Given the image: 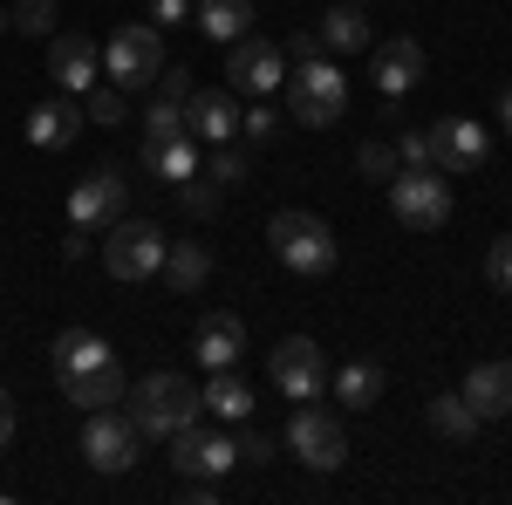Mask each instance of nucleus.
<instances>
[{
	"label": "nucleus",
	"mask_w": 512,
	"mask_h": 505,
	"mask_svg": "<svg viewBox=\"0 0 512 505\" xmlns=\"http://www.w3.org/2000/svg\"><path fill=\"white\" fill-rule=\"evenodd\" d=\"M205 417V396H198L192 376H178V369H151L144 383L130 389V424L144 430V437H178V430H192Z\"/></svg>",
	"instance_id": "obj_1"
},
{
	"label": "nucleus",
	"mask_w": 512,
	"mask_h": 505,
	"mask_svg": "<svg viewBox=\"0 0 512 505\" xmlns=\"http://www.w3.org/2000/svg\"><path fill=\"white\" fill-rule=\"evenodd\" d=\"M267 246H274V260L287 273H301V280H321V273L335 267V233H328V219L315 212H274L267 219Z\"/></svg>",
	"instance_id": "obj_2"
},
{
	"label": "nucleus",
	"mask_w": 512,
	"mask_h": 505,
	"mask_svg": "<svg viewBox=\"0 0 512 505\" xmlns=\"http://www.w3.org/2000/svg\"><path fill=\"white\" fill-rule=\"evenodd\" d=\"M280 89H287V110H294L301 130H328V123H342V110H349V76H342L328 55L301 62Z\"/></svg>",
	"instance_id": "obj_3"
},
{
	"label": "nucleus",
	"mask_w": 512,
	"mask_h": 505,
	"mask_svg": "<svg viewBox=\"0 0 512 505\" xmlns=\"http://www.w3.org/2000/svg\"><path fill=\"white\" fill-rule=\"evenodd\" d=\"M164 246L171 239L151 219H110L103 226V267H110V280H151L164 267Z\"/></svg>",
	"instance_id": "obj_4"
},
{
	"label": "nucleus",
	"mask_w": 512,
	"mask_h": 505,
	"mask_svg": "<svg viewBox=\"0 0 512 505\" xmlns=\"http://www.w3.org/2000/svg\"><path fill=\"white\" fill-rule=\"evenodd\" d=\"M390 212L410 233H437L451 219V185H437V164H403L390 178Z\"/></svg>",
	"instance_id": "obj_5"
},
{
	"label": "nucleus",
	"mask_w": 512,
	"mask_h": 505,
	"mask_svg": "<svg viewBox=\"0 0 512 505\" xmlns=\"http://www.w3.org/2000/svg\"><path fill=\"white\" fill-rule=\"evenodd\" d=\"M164 69V35L151 28V21H130V28H117L110 35V48H103V76L117 82V89H151Z\"/></svg>",
	"instance_id": "obj_6"
},
{
	"label": "nucleus",
	"mask_w": 512,
	"mask_h": 505,
	"mask_svg": "<svg viewBox=\"0 0 512 505\" xmlns=\"http://www.w3.org/2000/svg\"><path fill=\"white\" fill-rule=\"evenodd\" d=\"M82 458L117 478V471H130L144 458V430L130 424V410H117V403H110V410H89V424H82Z\"/></svg>",
	"instance_id": "obj_7"
},
{
	"label": "nucleus",
	"mask_w": 512,
	"mask_h": 505,
	"mask_svg": "<svg viewBox=\"0 0 512 505\" xmlns=\"http://www.w3.org/2000/svg\"><path fill=\"white\" fill-rule=\"evenodd\" d=\"M267 376H274V389L287 403H315L328 389V362H321V349L308 335H280L274 355H267Z\"/></svg>",
	"instance_id": "obj_8"
},
{
	"label": "nucleus",
	"mask_w": 512,
	"mask_h": 505,
	"mask_svg": "<svg viewBox=\"0 0 512 505\" xmlns=\"http://www.w3.org/2000/svg\"><path fill=\"white\" fill-rule=\"evenodd\" d=\"M287 451H294L308 471H335L342 458H349V430L335 424L321 403H301V410L287 417Z\"/></svg>",
	"instance_id": "obj_9"
},
{
	"label": "nucleus",
	"mask_w": 512,
	"mask_h": 505,
	"mask_svg": "<svg viewBox=\"0 0 512 505\" xmlns=\"http://www.w3.org/2000/svg\"><path fill=\"white\" fill-rule=\"evenodd\" d=\"M226 82H233L239 96H274L280 82H287V55L260 35H239L226 48Z\"/></svg>",
	"instance_id": "obj_10"
},
{
	"label": "nucleus",
	"mask_w": 512,
	"mask_h": 505,
	"mask_svg": "<svg viewBox=\"0 0 512 505\" xmlns=\"http://www.w3.org/2000/svg\"><path fill=\"white\" fill-rule=\"evenodd\" d=\"M239 465V444L226 437V430H178L171 437V471L178 478H226V471Z\"/></svg>",
	"instance_id": "obj_11"
},
{
	"label": "nucleus",
	"mask_w": 512,
	"mask_h": 505,
	"mask_svg": "<svg viewBox=\"0 0 512 505\" xmlns=\"http://www.w3.org/2000/svg\"><path fill=\"white\" fill-rule=\"evenodd\" d=\"M485 151H492V130L485 123H472V117H444V123H431V164L437 171H478L485 164Z\"/></svg>",
	"instance_id": "obj_12"
},
{
	"label": "nucleus",
	"mask_w": 512,
	"mask_h": 505,
	"mask_svg": "<svg viewBox=\"0 0 512 505\" xmlns=\"http://www.w3.org/2000/svg\"><path fill=\"white\" fill-rule=\"evenodd\" d=\"M417 76H424V41L390 35L376 55H369V82H376V96H383V103H403V96L417 89Z\"/></svg>",
	"instance_id": "obj_13"
},
{
	"label": "nucleus",
	"mask_w": 512,
	"mask_h": 505,
	"mask_svg": "<svg viewBox=\"0 0 512 505\" xmlns=\"http://www.w3.org/2000/svg\"><path fill=\"white\" fill-rule=\"evenodd\" d=\"M48 76L62 82L69 96H89L103 82V48L89 35H48Z\"/></svg>",
	"instance_id": "obj_14"
},
{
	"label": "nucleus",
	"mask_w": 512,
	"mask_h": 505,
	"mask_svg": "<svg viewBox=\"0 0 512 505\" xmlns=\"http://www.w3.org/2000/svg\"><path fill=\"white\" fill-rule=\"evenodd\" d=\"M123 198H130L123 171H117V164H103V171H89L76 192H69V219H76V226H110V219L123 212Z\"/></svg>",
	"instance_id": "obj_15"
},
{
	"label": "nucleus",
	"mask_w": 512,
	"mask_h": 505,
	"mask_svg": "<svg viewBox=\"0 0 512 505\" xmlns=\"http://www.w3.org/2000/svg\"><path fill=\"white\" fill-rule=\"evenodd\" d=\"M185 130H192L198 144H233L239 137L233 89H192V96H185Z\"/></svg>",
	"instance_id": "obj_16"
},
{
	"label": "nucleus",
	"mask_w": 512,
	"mask_h": 505,
	"mask_svg": "<svg viewBox=\"0 0 512 505\" xmlns=\"http://www.w3.org/2000/svg\"><path fill=\"white\" fill-rule=\"evenodd\" d=\"M55 389H62L76 410H110V403H123V396H130L117 355H110V362H89V369H69V376H55Z\"/></svg>",
	"instance_id": "obj_17"
},
{
	"label": "nucleus",
	"mask_w": 512,
	"mask_h": 505,
	"mask_svg": "<svg viewBox=\"0 0 512 505\" xmlns=\"http://www.w3.org/2000/svg\"><path fill=\"white\" fill-rule=\"evenodd\" d=\"M192 355H198V369L212 376V369H239V355H246V321L239 314H205L198 321V342H192Z\"/></svg>",
	"instance_id": "obj_18"
},
{
	"label": "nucleus",
	"mask_w": 512,
	"mask_h": 505,
	"mask_svg": "<svg viewBox=\"0 0 512 505\" xmlns=\"http://www.w3.org/2000/svg\"><path fill=\"white\" fill-rule=\"evenodd\" d=\"M76 130H82V110L69 96H48V103L28 110V144H35V151H69Z\"/></svg>",
	"instance_id": "obj_19"
},
{
	"label": "nucleus",
	"mask_w": 512,
	"mask_h": 505,
	"mask_svg": "<svg viewBox=\"0 0 512 505\" xmlns=\"http://www.w3.org/2000/svg\"><path fill=\"white\" fill-rule=\"evenodd\" d=\"M158 273H164L171 294H198V287L212 280V246H205V239H171Z\"/></svg>",
	"instance_id": "obj_20"
},
{
	"label": "nucleus",
	"mask_w": 512,
	"mask_h": 505,
	"mask_svg": "<svg viewBox=\"0 0 512 505\" xmlns=\"http://www.w3.org/2000/svg\"><path fill=\"white\" fill-rule=\"evenodd\" d=\"M144 171L164 178V185H185L198 171V137L192 130H178V137H144Z\"/></svg>",
	"instance_id": "obj_21"
},
{
	"label": "nucleus",
	"mask_w": 512,
	"mask_h": 505,
	"mask_svg": "<svg viewBox=\"0 0 512 505\" xmlns=\"http://www.w3.org/2000/svg\"><path fill=\"white\" fill-rule=\"evenodd\" d=\"M315 35H321L328 55H362V48H376V41H369V21H362V7H355V0L328 7V14L315 21Z\"/></svg>",
	"instance_id": "obj_22"
},
{
	"label": "nucleus",
	"mask_w": 512,
	"mask_h": 505,
	"mask_svg": "<svg viewBox=\"0 0 512 505\" xmlns=\"http://www.w3.org/2000/svg\"><path fill=\"white\" fill-rule=\"evenodd\" d=\"M198 35L219 41V48H233L239 35H253V0H198Z\"/></svg>",
	"instance_id": "obj_23"
},
{
	"label": "nucleus",
	"mask_w": 512,
	"mask_h": 505,
	"mask_svg": "<svg viewBox=\"0 0 512 505\" xmlns=\"http://www.w3.org/2000/svg\"><path fill=\"white\" fill-rule=\"evenodd\" d=\"M465 396L478 417H512V362H478L465 376Z\"/></svg>",
	"instance_id": "obj_24"
},
{
	"label": "nucleus",
	"mask_w": 512,
	"mask_h": 505,
	"mask_svg": "<svg viewBox=\"0 0 512 505\" xmlns=\"http://www.w3.org/2000/svg\"><path fill=\"white\" fill-rule=\"evenodd\" d=\"M335 403L342 410H376L383 403V362H369V355H355L335 369Z\"/></svg>",
	"instance_id": "obj_25"
},
{
	"label": "nucleus",
	"mask_w": 512,
	"mask_h": 505,
	"mask_svg": "<svg viewBox=\"0 0 512 505\" xmlns=\"http://www.w3.org/2000/svg\"><path fill=\"white\" fill-rule=\"evenodd\" d=\"M205 396V417H219V424H246L253 417V389L239 383L233 369H212V383L198 389Z\"/></svg>",
	"instance_id": "obj_26"
},
{
	"label": "nucleus",
	"mask_w": 512,
	"mask_h": 505,
	"mask_svg": "<svg viewBox=\"0 0 512 505\" xmlns=\"http://www.w3.org/2000/svg\"><path fill=\"white\" fill-rule=\"evenodd\" d=\"M478 424H485V417L472 410V396H465V389H444V396L431 403V430H437V437H451V444H472Z\"/></svg>",
	"instance_id": "obj_27"
},
{
	"label": "nucleus",
	"mask_w": 512,
	"mask_h": 505,
	"mask_svg": "<svg viewBox=\"0 0 512 505\" xmlns=\"http://www.w3.org/2000/svg\"><path fill=\"white\" fill-rule=\"evenodd\" d=\"M110 342L103 335H89V328H62L55 335V349H48V362H55V376H69V369H89V362H110Z\"/></svg>",
	"instance_id": "obj_28"
},
{
	"label": "nucleus",
	"mask_w": 512,
	"mask_h": 505,
	"mask_svg": "<svg viewBox=\"0 0 512 505\" xmlns=\"http://www.w3.org/2000/svg\"><path fill=\"white\" fill-rule=\"evenodd\" d=\"M355 171H362V178H376V185H390L396 171H403V157H396V144H383V137H369V144L355 151Z\"/></svg>",
	"instance_id": "obj_29"
},
{
	"label": "nucleus",
	"mask_w": 512,
	"mask_h": 505,
	"mask_svg": "<svg viewBox=\"0 0 512 505\" xmlns=\"http://www.w3.org/2000/svg\"><path fill=\"white\" fill-rule=\"evenodd\" d=\"M144 123H151V137H178V130H185V96L151 89V110H144Z\"/></svg>",
	"instance_id": "obj_30"
},
{
	"label": "nucleus",
	"mask_w": 512,
	"mask_h": 505,
	"mask_svg": "<svg viewBox=\"0 0 512 505\" xmlns=\"http://www.w3.org/2000/svg\"><path fill=\"white\" fill-rule=\"evenodd\" d=\"M7 28L48 41V35H55V0H21V7H7Z\"/></svg>",
	"instance_id": "obj_31"
},
{
	"label": "nucleus",
	"mask_w": 512,
	"mask_h": 505,
	"mask_svg": "<svg viewBox=\"0 0 512 505\" xmlns=\"http://www.w3.org/2000/svg\"><path fill=\"white\" fill-rule=\"evenodd\" d=\"M178 198H185V212H192V219H212V212H219V198H226V185H219V178H205V171H192Z\"/></svg>",
	"instance_id": "obj_32"
},
{
	"label": "nucleus",
	"mask_w": 512,
	"mask_h": 505,
	"mask_svg": "<svg viewBox=\"0 0 512 505\" xmlns=\"http://www.w3.org/2000/svg\"><path fill=\"white\" fill-rule=\"evenodd\" d=\"M239 137H253V144H274V137H280L274 96H253V110H246V117H239Z\"/></svg>",
	"instance_id": "obj_33"
},
{
	"label": "nucleus",
	"mask_w": 512,
	"mask_h": 505,
	"mask_svg": "<svg viewBox=\"0 0 512 505\" xmlns=\"http://www.w3.org/2000/svg\"><path fill=\"white\" fill-rule=\"evenodd\" d=\"M82 117L103 123V130H117V123H123V89H117V82H96V89H89V110H82Z\"/></svg>",
	"instance_id": "obj_34"
},
{
	"label": "nucleus",
	"mask_w": 512,
	"mask_h": 505,
	"mask_svg": "<svg viewBox=\"0 0 512 505\" xmlns=\"http://www.w3.org/2000/svg\"><path fill=\"white\" fill-rule=\"evenodd\" d=\"M485 280H492L499 294H512V233L492 239V253H485Z\"/></svg>",
	"instance_id": "obj_35"
},
{
	"label": "nucleus",
	"mask_w": 512,
	"mask_h": 505,
	"mask_svg": "<svg viewBox=\"0 0 512 505\" xmlns=\"http://www.w3.org/2000/svg\"><path fill=\"white\" fill-rule=\"evenodd\" d=\"M205 178H219V185H239V178H246V151H233V144H212V164H205Z\"/></svg>",
	"instance_id": "obj_36"
},
{
	"label": "nucleus",
	"mask_w": 512,
	"mask_h": 505,
	"mask_svg": "<svg viewBox=\"0 0 512 505\" xmlns=\"http://www.w3.org/2000/svg\"><path fill=\"white\" fill-rule=\"evenodd\" d=\"M233 444H239V465H274V437H260V430H246V424H239Z\"/></svg>",
	"instance_id": "obj_37"
},
{
	"label": "nucleus",
	"mask_w": 512,
	"mask_h": 505,
	"mask_svg": "<svg viewBox=\"0 0 512 505\" xmlns=\"http://www.w3.org/2000/svg\"><path fill=\"white\" fill-rule=\"evenodd\" d=\"M396 157L403 164H431V130H403L396 137Z\"/></svg>",
	"instance_id": "obj_38"
},
{
	"label": "nucleus",
	"mask_w": 512,
	"mask_h": 505,
	"mask_svg": "<svg viewBox=\"0 0 512 505\" xmlns=\"http://www.w3.org/2000/svg\"><path fill=\"white\" fill-rule=\"evenodd\" d=\"M280 55H294V62H315V55H321V35H315V28H301V35H287V48H280Z\"/></svg>",
	"instance_id": "obj_39"
},
{
	"label": "nucleus",
	"mask_w": 512,
	"mask_h": 505,
	"mask_svg": "<svg viewBox=\"0 0 512 505\" xmlns=\"http://www.w3.org/2000/svg\"><path fill=\"white\" fill-rule=\"evenodd\" d=\"M89 239H96V226H76V219H69V239H62V260H82V253H89Z\"/></svg>",
	"instance_id": "obj_40"
},
{
	"label": "nucleus",
	"mask_w": 512,
	"mask_h": 505,
	"mask_svg": "<svg viewBox=\"0 0 512 505\" xmlns=\"http://www.w3.org/2000/svg\"><path fill=\"white\" fill-rule=\"evenodd\" d=\"M151 21H164V28H178V21H185V0H151Z\"/></svg>",
	"instance_id": "obj_41"
},
{
	"label": "nucleus",
	"mask_w": 512,
	"mask_h": 505,
	"mask_svg": "<svg viewBox=\"0 0 512 505\" xmlns=\"http://www.w3.org/2000/svg\"><path fill=\"white\" fill-rule=\"evenodd\" d=\"M7 444H14V396L0 389V451H7Z\"/></svg>",
	"instance_id": "obj_42"
},
{
	"label": "nucleus",
	"mask_w": 512,
	"mask_h": 505,
	"mask_svg": "<svg viewBox=\"0 0 512 505\" xmlns=\"http://www.w3.org/2000/svg\"><path fill=\"white\" fill-rule=\"evenodd\" d=\"M499 130H512V89H499Z\"/></svg>",
	"instance_id": "obj_43"
},
{
	"label": "nucleus",
	"mask_w": 512,
	"mask_h": 505,
	"mask_svg": "<svg viewBox=\"0 0 512 505\" xmlns=\"http://www.w3.org/2000/svg\"><path fill=\"white\" fill-rule=\"evenodd\" d=\"M0 28H7V7H0Z\"/></svg>",
	"instance_id": "obj_44"
},
{
	"label": "nucleus",
	"mask_w": 512,
	"mask_h": 505,
	"mask_svg": "<svg viewBox=\"0 0 512 505\" xmlns=\"http://www.w3.org/2000/svg\"><path fill=\"white\" fill-rule=\"evenodd\" d=\"M355 7H362V0H355Z\"/></svg>",
	"instance_id": "obj_45"
}]
</instances>
